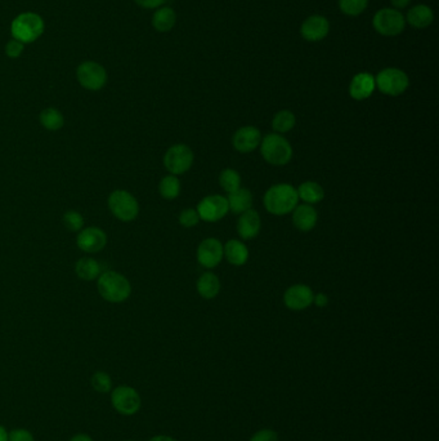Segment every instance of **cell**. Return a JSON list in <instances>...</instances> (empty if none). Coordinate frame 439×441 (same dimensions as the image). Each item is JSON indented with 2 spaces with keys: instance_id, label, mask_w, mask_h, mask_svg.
Listing matches in <instances>:
<instances>
[{
  "instance_id": "cell-35",
  "label": "cell",
  "mask_w": 439,
  "mask_h": 441,
  "mask_svg": "<svg viewBox=\"0 0 439 441\" xmlns=\"http://www.w3.org/2000/svg\"><path fill=\"white\" fill-rule=\"evenodd\" d=\"M23 48H25V45L16 39H12L6 45V54L9 59H18L23 54Z\"/></svg>"
},
{
  "instance_id": "cell-9",
  "label": "cell",
  "mask_w": 439,
  "mask_h": 441,
  "mask_svg": "<svg viewBox=\"0 0 439 441\" xmlns=\"http://www.w3.org/2000/svg\"><path fill=\"white\" fill-rule=\"evenodd\" d=\"M193 158L195 156L190 147L184 143H178L169 147L164 156V165L173 176L184 175L191 170L193 164Z\"/></svg>"
},
{
  "instance_id": "cell-26",
  "label": "cell",
  "mask_w": 439,
  "mask_h": 441,
  "mask_svg": "<svg viewBox=\"0 0 439 441\" xmlns=\"http://www.w3.org/2000/svg\"><path fill=\"white\" fill-rule=\"evenodd\" d=\"M176 23V12L170 7H162L155 12L152 26L159 33H168L174 28Z\"/></svg>"
},
{
  "instance_id": "cell-22",
  "label": "cell",
  "mask_w": 439,
  "mask_h": 441,
  "mask_svg": "<svg viewBox=\"0 0 439 441\" xmlns=\"http://www.w3.org/2000/svg\"><path fill=\"white\" fill-rule=\"evenodd\" d=\"M223 252L231 265L242 266L248 262L249 250H248V247L240 240H234V239L228 240L226 245L223 247Z\"/></svg>"
},
{
  "instance_id": "cell-31",
  "label": "cell",
  "mask_w": 439,
  "mask_h": 441,
  "mask_svg": "<svg viewBox=\"0 0 439 441\" xmlns=\"http://www.w3.org/2000/svg\"><path fill=\"white\" fill-rule=\"evenodd\" d=\"M368 0H339V7L347 16H359L366 9Z\"/></svg>"
},
{
  "instance_id": "cell-1",
  "label": "cell",
  "mask_w": 439,
  "mask_h": 441,
  "mask_svg": "<svg viewBox=\"0 0 439 441\" xmlns=\"http://www.w3.org/2000/svg\"><path fill=\"white\" fill-rule=\"evenodd\" d=\"M298 192L289 184H278L270 187L264 195L263 204L265 209L275 216L291 213L298 206Z\"/></svg>"
},
{
  "instance_id": "cell-17",
  "label": "cell",
  "mask_w": 439,
  "mask_h": 441,
  "mask_svg": "<svg viewBox=\"0 0 439 441\" xmlns=\"http://www.w3.org/2000/svg\"><path fill=\"white\" fill-rule=\"evenodd\" d=\"M375 88L376 84L373 75L368 73H359L351 79L349 84V95L353 100L363 101L371 97Z\"/></svg>"
},
{
  "instance_id": "cell-18",
  "label": "cell",
  "mask_w": 439,
  "mask_h": 441,
  "mask_svg": "<svg viewBox=\"0 0 439 441\" xmlns=\"http://www.w3.org/2000/svg\"><path fill=\"white\" fill-rule=\"evenodd\" d=\"M260 226H262L260 216L254 209H249L243 212L241 217L239 218L237 231L242 239L249 240V239H254L259 234Z\"/></svg>"
},
{
  "instance_id": "cell-38",
  "label": "cell",
  "mask_w": 439,
  "mask_h": 441,
  "mask_svg": "<svg viewBox=\"0 0 439 441\" xmlns=\"http://www.w3.org/2000/svg\"><path fill=\"white\" fill-rule=\"evenodd\" d=\"M139 7L146 8V9H155V8L162 7L165 3V0H134Z\"/></svg>"
},
{
  "instance_id": "cell-19",
  "label": "cell",
  "mask_w": 439,
  "mask_h": 441,
  "mask_svg": "<svg viewBox=\"0 0 439 441\" xmlns=\"http://www.w3.org/2000/svg\"><path fill=\"white\" fill-rule=\"evenodd\" d=\"M317 218L318 216L315 208L309 204L296 206L293 211L294 226L303 233H308L315 228Z\"/></svg>"
},
{
  "instance_id": "cell-11",
  "label": "cell",
  "mask_w": 439,
  "mask_h": 441,
  "mask_svg": "<svg viewBox=\"0 0 439 441\" xmlns=\"http://www.w3.org/2000/svg\"><path fill=\"white\" fill-rule=\"evenodd\" d=\"M196 211L201 220L206 222H218L229 212L227 198L222 195H209L198 203Z\"/></svg>"
},
{
  "instance_id": "cell-4",
  "label": "cell",
  "mask_w": 439,
  "mask_h": 441,
  "mask_svg": "<svg viewBox=\"0 0 439 441\" xmlns=\"http://www.w3.org/2000/svg\"><path fill=\"white\" fill-rule=\"evenodd\" d=\"M260 153L264 160L272 165H285L293 158V147L290 142L277 133L267 134L260 142Z\"/></svg>"
},
{
  "instance_id": "cell-39",
  "label": "cell",
  "mask_w": 439,
  "mask_h": 441,
  "mask_svg": "<svg viewBox=\"0 0 439 441\" xmlns=\"http://www.w3.org/2000/svg\"><path fill=\"white\" fill-rule=\"evenodd\" d=\"M313 303L317 307H326L329 305V297L323 293L315 294L313 297Z\"/></svg>"
},
{
  "instance_id": "cell-33",
  "label": "cell",
  "mask_w": 439,
  "mask_h": 441,
  "mask_svg": "<svg viewBox=\"0 0 439 441\" xmlns=\"http://www.w3.org/2000/svg\"><path fill=\"white\" fill-rule=\"evenodd\" d=\"M92 386L100 394L110 392L111 389H112V381H111L110 375L104 373V372H97L92 377Z\"/></svg>"
},
{
  "instance_id": "cell-10",
  "label": "cell",
  "mask_w": 439,
  "mask_h": 441,
  "mask_svg": "<svg viewBox=\"0 0 439 441\" xmlns=\"http://www.w3.org/2000/svg\"><path fill=\"white\" fill-rule=\"evenodd\" d=\"M111 403L123 416H133L140 409V396L129 386H119L111 392Z\"/></svg>"
},
{
  "instance_id": "cell-41",
  "label": "cell",
  "mask_w": 439,
  "mask_h": 441,
  "mask_svg": "<svg viewBox=\"0 0 439 441\" xmlns=\"http://www.w3.org/2000/svg\"><path fill=\"white\" fill-rule=\"evenodd\" d=\"M70 441H93V440H92V437H90V436H88V435L79 434V435H75L73 439H71V440Z\"/></svg>"
},
{
  "instance_id": "cell-5",
  "label": "cell",
  "mask_w": 439,
  "mask_h": 441,
  "mask_svg": "<svg viewBox=\"0 0 439 441\" xmlns=\"http://www.w3.org/2000/svg\"><path fill=\"white\" fill-rule=\"evenodd\" d=\"M375 84L383 95L395 97L406 92V89L409 88L410 81L407 74L402 70L388 67L378 74V76L375 78Z\"/></svg>"
},
{
  "instance_id": "cell-16",
  "label": "cell",
  "mask_w": 439,
  "mask_h": 441,
  "mask_svg": "<svg viewBox=\"0 0 439 441\" xmlns=\"http://www.w3.org/2000/svg\"><path fill=\"white\" fill-rule=\"evenodd\" d=\"M330 31L329 20L323 16L315 15L308 17L301 28V37L308 42H321L327 37Z\"/></svg>"
},
{
  "instance_id": "cell-2",
  "label": "cell",
  "mask_w": 439,
  "mask_h": 441,
  "mask_svg": "<svg viewBox=\"0 0 439 441\" xmlns=\"http://www.w3.org/2000/svg\"><path fill=\"white\" fill-rule=\"evenodd\" d=\"M98 292L103 300L111 303L126 301L132 293V286L124 275L115 271L103 272L97 283Z\"/></svg>"
},
{
  "instance_id": "cell-24",
  "label": "cell",
  "mask_w": 439,
  "mask_h": 441,
  "mask_svg": "<svg viewBox=\"0 0 439 441\" xmlns=\"http://www.w3.org/2000/svg\"><path fill=\"white\" fill-rule=\"evenodd\" d=\"M220 290V281L212 272L203 274L198 280V292L203 298L212 300L215 298Z\"/></svg>"
},
{
  "instance_id": "cell-25",
  "label": "cell",
  "mask_w": 439,
  "mask_h": 441,
  "mask_svg": "<svg viewBox=\"0 0 439 441\" xmlns=\"http://www.w3.org/2000/svg\"><path fill=\"white\" fill-rule=\"evenodd\" d=\"M296 192H298V198L301 199L306 204H309V206L321 203L325 198V190L323 186L315 181H307L301 184Z\"/></svg>"
},
{
  "instance_id": "cell-40",
  "label": "cell",
  "mask_w": 439,
  "mask_h": 441,
  "mask_svg": "<svg viewBox=\"0 0 439 441\" xmlns=\"http://www.w3.org/2000/svg\"><path fill=\"white\" fill-rule=\"evenodd\" d=\"M395 9H403L410 4L411 0H390Z\"/></svg>"
},
{
  "instance_id": "cell-30",
  "label": "cell",
  "mask_w": 439,
  "mask_h": 441,
  "mask_svg": "<svg viewBox=\"0 0 439 441\" xmlns=\"http://www.w3.org/2000/svg\"><path fill=\"white\" fill-rule=\"evenodd\" d=\"M220 184L224 192L231 194L241 187V177L237 170L227 168L220 173Z\"/></svg>"
},
{
  "instance_id": "cell-23",
  "label": "cell",
  "mask_w": 439,
  "mask_h": 441,
  "mask_svg": "<svg viewBox=\"0 0 439 441\" xmlns=\"http://www.w3.org/2000/svg\"><path fill=\"white\" fill-rule=\"evenodd\" d=\"M75 272L81 280L92 281V280L100 278L102 274V267L95 261V258L84 257L80 258L76 265H75Z\"/></svg>"
},
{
  "instance_id": "cell-36",
  "label": "cell",
  "mask_w": 439,
  "mask_h": 441,
  "mask_svg": "<svg viewBox=\"0 0 439 441\" xmlns=\"http://www.w3.org/2000/svg\"><path fill=\"white\" fill-rule=\"evenodd\" d=\"M8 441H35V439L28 430L17 428L8 434Z\"/></svg>"
},
{
  "instance_id": "cell-28",
  "label": "cell",
  "mask_w": 439,
  "mask_h": 441,
  "mask_svg": "<svg viewBox=\"0 0 439 441\" xmlns=\"http://www.w3.org/2000/svg\"><path fill=\"white\" fill-rule=\"evenodd\" d=\"M295 123H296V118L291 111L281 110L273 117L272 127L276 132L287 133L293 129Z\"/></svg>"
},
{
  "instance_id": "cell-29",
  "label": "cell",
  "mask_w": 439,
  "mask_h": 441,
  "mask_svg": "<svg viewBox=\"0 0 439 441\" xmlns=\"http://www.w3.org/2000/svg\"><path fill=\"white\" fill-rule=\"evenodd\" d=\"M159 192L162 195V198L167 199V200H173V199L178 198L179 194H181V182L179 180L176 178V176L164 177L160 184H159Z\"/></svg>"
},
{
  "instance_id": "cell-27",
  "label": "cell",
  "mask_w": 439,
  "mask_h": 441,
  "mask_svg": "<svg viewBox=\"0 0 439 441\" xmlns=\"http://www.w3.org/2000/svg\"><path fill=\"white\" fill-rule=\"evenodd\" d=\"M39 120H40V124L43 125V128L51 132L59 131L65 125V118L62 112L54 107H48L42 111L39 115Z\"/></svg>"
},
{
  "instance_id": "cell-6",
  "label": "cell",
  "mask_w": 439,
  "mask_h": 441,
  "mask_svg": "<svg viewBox=\"0 0 439 441\" xmlns=\"http://www.w3.org/2000/svg\"><path fill=\"white\" fill-rule=\"evenodd\" d=\"M107 204L110 208L111 213L114 214L117 220H123V222H132L138 217V201L131 192H125V190H115L111 192Z\"/></svg>"
},
{
  "instance_id": "cell-42",
  "label": "cell",
  "mask_w": 439,
  "mask_h": 441,
  "mask_svg": "<svg viewBox=\"0 0 439 441\" xmlns=\"http://www.w3.org/2000/svg\"><path fill=\"white\" fill-rule=\"evenodd\" d=\"M150 441H176V439L170 437V436H165V435H159V436H155Z\"/></svg>"
},
{
  "instance_id": "cell-8",
  "label": "cell",
  "mask_w": 439,
  "mask_h": 441,
  "mask_svg": "<svg viewBox=\"0 0 439 441\" xmlns=\"http://www.w3.org/2000/svg\"><path fill=\"white\" fill-rule=\"evenodd\" d=\"M76 78L84 89L92 92H97L106 86L107 83V73L104 67L95 61H85L78 67Z\"/></svg>"
},
{
  "instance_id": "cell-13",
  "label": "cell",
  "mask_w": 439,
  "mask_h": 441,
  "mask_svg": "<svg viewBox=\"0 0 439 441\" xmlns=\"http://www.w3.org/2000/svg\"><path fill=\"white\" fill-rule=\"evenodd\" d=\"M224 256L223 244L220 243L215 237L205 239L203 243L198 245V264L204 266L206 269H214L220 265Z\"/></svg>"
},
{
  "instance_id": "cell-20",
  "label": "cell",
  "mask_w": 439,
  "mask_h": 441,
  "mask_svg": "<svg viewBox=\"0 0 439 441\" xmlns=\"http://www.w3.org/2000/svg\"><path fill=\"white\" fill-rule=\"evenodd\" d=\"M406 21L415 29H425V28L431 26L434 21V13H433L432 8L425 6V4H419V6L411 8L409 13H407Z\"/></svg>"
},
{
  "instance_id": "cell-7",
  "label": "cell",
  "mask_w": 439,
  "mask_h": 441,
  "mask_svg": "<svg viewBox=\"0 0 439 441\" xmlns=\"http://www.w3.org/2000/svg\"><path fill=\"white\" fill-rule=\"evenodd\" d=\"M373 29L384 37H395L401 34L404 26L406 20L402 13L398 9L392 8H383L376 15L373 16Z\"/></svg>"
},
{
  "instance_id": "cell-43",
  "label": "cell",
  "mask_w": 439,
  "mask_h": 441,
  "mask_svg": "<svg viewBox=\"0 0 439 441\" xmlns=\"http://www.w3.org/2000/svg\"><path fill=\"white\" fill-rule=\"evenodd\" d=\"M0 441H8V433L3 426H0Z\"/></svg>"
},
{
  "instance_id": "cell-37",
  "label": "cell",
  "mask_w": 439,
  "mask_h": 441,
  "mask_svg": "<svg viewBox=\"0 0 439 441\" xmlns=\"http://www.w3.org/2000/svg\"><path fill=\"white\" fill-rule=\"evenodd\" d=\"M250 441H278V436L273 430H260Z\"/></svg>"
},
{
  "instance_id": "cell-34",
  "label": "cell",
  "mask_w": 439,
  "mask_h": 441,
  "mask_svg": "<svg viewBox=\"0 0 439 441\" xmlns=\"http://www.w3.org/2000/svg\"><path fill=\"white\" fill-rule=\"evenodd\" d=\"M200 220L201 218L198 216V211L192 209V208H187V209H184L182 213L179 214V223L184 228H193V226L198 225Z\"/></svg>"
},
{
  "instance_id": "cell-15",
  "label": "cell",
  "mask_w": 439,
  "mask_h": 441,
  "mask_svg": "<svg viewBox=\"0 0 439 441\" xmlns=\"http://www.w3.org/2000/svg\"><path fill=\"white\" fill-rule=\"evenodd\" d=\"M313 297L315 294L311 288L303 284H296L286 290L284 302L287 309L301 311L308 309L313 303Z\"/></svg>"
},
{
  "instance_id": "cell-14",
  "label": "cell",
  "mask_w": 439,
  "mask_h": 441,
  "mask_svg": "<svg viewBox=\"0 0 439 441\" xmlns=\"http://www.w3.org/2000/svg\"><path fill=\"white\" fill-rule=\"evenodd\" d=\"M260 142H262L260 131L251 125H246L237 129L232 139L234 148L242 154H249L251 151H254L260 145Z\"/></svg>"
},
{
  "instance_id": "cell-32",
  "label": "cell",
  "mask_w": 439,
  "mask_h": 441,
  "mask_svg": "<svg viewBox=\"0 0 439 441\" xmlns=\"http://www.w3.org/2000/svg\"><path fill=\"white\" fill-rule=\"evenodd\" d=\"M62 223L68 231L78 233L84 226V217L76 211H67L62 217Z\"/></svg>"
},
{
  "instance_id": "cell-21",
  "label": "cell",
  "mask_w": 439,
  "mask_h": 441,
  "mask_svg": "<svg viewBox=\"0 0 439 441\" xmlns=\"http://www.w3.org/2000/svg\"><path fill=\"white\" fill-rule=\"evenodd\" d=\"M228 208L234 214H242L251 209L253 195L248 189L240 187L236 192L228 194Z\"/></svg>"
},
{
  "instance_id": "cell-3",
  "label": "cell",
  "mask_w": 439,
  "mask_h": 441,
  "mask_svg": "<svg viewBox=\"0 0 439 441\" xmlns=\"http://www.w3.org/2000/svg\"><path fill=\"white\" fill-rule=\"evenodd\" d=\"M44 29V20L34 12H25L17 16L11 25L12 37L23 45L34 43L43 35Z\"/></svg>"
},
{
  "instance_id": "cell-12",
  "label": "cell",
  "mask_w": 439,
  "mask_h": 441,
  "mask_svg": "<svg viewBox=\"0 0 439 441\" xmlns=\"http://www.w3.org/2000/svg\"><path fill=\"white\" fill-rule=\"evenodd\" d=\"M76 244L79 249L87 253H98L106 247L107 235L102 228H81L79 235L76 237Z\"/></svg>"
}]
</instances>
